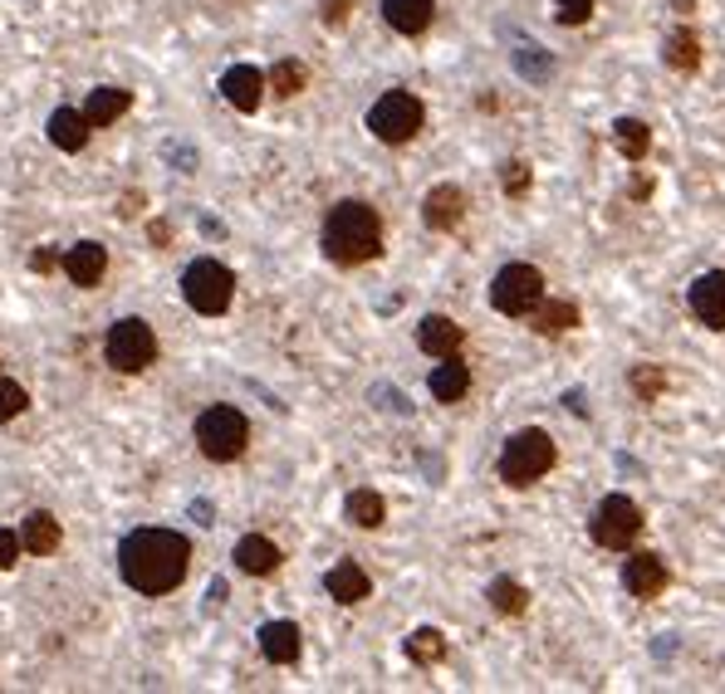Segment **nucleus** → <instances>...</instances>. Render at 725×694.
<instances>
[{"label": "nucleus", "instance_id": "1", "mask_svg": "<svg viewBox=\"0 0 725 694\" xmlns=\"http://www.w3.org/2000/svg\"><path fill=\"white\" fill-rule=\"evenodd\" d=\"M187 567H192V543L172 528H138V533H128L118 548V573L133 592H143V597H167V592H177Z\"/></svg>", "mask_w": 725, "mask_h": 694}, {"label": "nucleus", "instance_id": "2", "mask_svg": "<svg viewBox=\"0 0 725 694\" xmlns=\"http://www.w3.org/2000/svg\"><path fill=\"white\" fill-rule=\"evenodd\" d=\"M383 250V220L368 201H339L324 216V255L334 265H368Z\"/></svg>", "mask_w": 725, "mask_h": 694}, {"label": "nucleus", "instance_id": "3", "mask_svg": "<svg viewBox=\"0 0 725 694\" xmlns=\"http://www.w3.org/2000/svg\"><path fill=\"white\" fill-rule=\"evenodd\" d=\"M549 469H555V440H549V430H515L506 440V450H500V479H506L510 489H530L535 479H545Z\"/></svg>", "mask_w": 725, "mask_h": 694}, {"label": "nucleus", "instance_id": "4", "mask_svg": "<svg viewBox=\"0 0 725 694\" xmlns=\"http://www.w3.org/2000/svg\"><path fill=\"white\" fill-rule=\"evenodd\" d=\"M245 440H251V426H245V416L236 406H206V412L196 416V445H202L206 460H216V465L241 460Z\"/></svg>", "mask_w": 725, "mask_h": 694}, {"label": "nucleus", "instance_id": "5", "mask_svg": "<svg viewBox=\"0 0 725 694\" xmlns=\"http://www.w3.org/2000/svg\"><path fill=\"white\" fill-rule=\"evenodd\" d=\"M422 118H427L422 98L408 93V89H392L368 108V132H373L378 142H388V147H402V142H412L417 132H422Z\"/></svg>", "mask_w": 725, "mask_h": 694}, {"label": "nucleus", "instance_id": "6", "mask_svg": "<svg viewBox=\"0 0 725 694\" xmlns=\"http://www.w3.org/2000/svg\"><path fill=\"white\" fill-rule=\"evenodd\" d=\"M182 294H187V304L196 314L216 318L231 308V294H236V275H231L226 265H216V259H196L187 265V275H182Z\"/></svg>", "mask_w": 725, "mask_h": 694}, {"label": "nucleus", "instance_id": "7", "mask_svg": "<svg viewBox=\"0 0 725 694\" xmlns=\"http://www.w3.org/2000/svg\"><path fill=\"white\" fill-rule=\"evenodd\" d=\"M539 299H545V275L535 265H506L490 279V308L506 318H530Z\"/></svg>", "mask_w": 725, "mask_h": 694}, {"label": "nucleus", "instance_id": "8", "mask_svg": "<svg viewBox=\"0 0 725 694\" xmlns=\"http://www.w3.org/2000/svg\"><path fill=\"white\" fill-rule=\"evenodd\" d=\"M598 548L618 553V548H633L637 533H643V509L628 499V494H608L604 504L594 509V524H588Z\"/></svg>", "mask_w": 725, "mask_h": 694}, {"label": "nucleus", "instance_id": "9", "mask_svg": "<svg viewBox=\"0 0 725 694\" xmlns=\"http://www.w3.org/2000/svg\"><path fill=\"white\" fill-rule=\"evenodd\" d=\"M104 357H108V367H118V371H143V367H153V357H157V333L143 324V318H118L114 328H108V338H104Z\"/></svg>", "mask_w": 725, "mask_h": 694}, {"label": "nucleus", "instance_id": "10", "mask_svg": "<svg viewBox=\"0 0 725 694\" xmlns=\"http://www.w3.org/2000/svg\"><path fill=\"white\" fill-rule=\"evenodd\" d=\"M686 304H692L696 324L725 333V269H711V275L696 279L692 294H686Z\"/></svg>", "mask_w": 725, "mask_h": 694}, {"label": "nucleus", "instance_id": "11", "mask_svg": "<svg viewBox=\"0 0 725 694\" xmlns=\"http://www.w3.org/2000/svg\"><path fill=\"white\" fill-rule=\"evenodd\" d=\"M422 220L432 230H457L466 220V191H461V186H451V181L432 186V191H427V201H422Z\"/></svg>", "mask_w": 725, "mask_h": 694}, {"label": "nucleus", "instance_id": "12", "mask_svg": "<svg viewBox=\"0 0 725 694\" xmlns=\"http://www.w3.org/2000/svg\"><path fill=\"white\" fill-rule=\"evenodd\" d=\"M623 587L633 597H657V592H667V563L657 553H633L623 563Z\"/></svg>", "mask_w": 725, "mask_h": 694}, {"label": "nucleus", "instance_id": "13", "mask_svg": "<svg viewBox=\"0 0 725 694\" xmlns=\"http://www.w3.org/2000/svg\"><path fill=\"white\" fill-rule=\"evenodd\" d=\"M221 93H226L231 108H241V113H255L265 98V73L251 69V65H236L226 69V79H221Z\"/></svg>", "mask_w": 725, "mask_h": 694}, {"label": "nucleus", "instance_id": "14", "mask_svg": "<svg viewBox=\"0 0 725 694\" xmlns=\"http://www.w3.org/2000/svg\"><path fill=\"white\" fill-rule=\"evenodd\" d=\"M461 324L457 318H447V314H432V318H422V328H417V347H422L427 357H451V353H461Z\"/></svg>", "mask_w": 725, "mask_h": 694}, {"label": "nucleus", "instance_id": "15", "mask_svg": "<svg viewBox=\"0 0 725 694\" xmlns=\"http://www.w3.org/2000/svg\"><path fill=\"white\" fill-rule=\"evenodd\" d=\"M530 328L539 333V338H564L569 328H579V304H569V299H539L530 308Z\"/></svg>", "mask_w": 725, "mask_h": 694}, {"label": "nucleus", "instance_id": "16", "mask_svg": "<svg viewBox=\"0 0 725 694\" xmlns=\"http://www.w3.org/2000/svg\"><path fill=\"white\" fill-rule=\"evenodd\" d=\"M104 269H108V250H104V245L84 240V245H74V250H65V275L79 284V289H89V284L104 279Z\"/></svg>", "mask_w": 725, "mask_h": 694}, {"label": "nucleus", "instance_id": "17", "mask_svg": "<svg viewBox=\"0 0 725 694\" xmlns=\"http://www.w3.org/2000/svg\"><path fill=\"white\" fill-rule=\"evenodd\" d=\"M437 16V0H383V20L398 34H422Z\"/></svg>", "mask_w": 725, "mask_h": 694}, {"label": "nucleus", "instance_id": "18", "mask_svg": "<svg viewBox=\"0 0 725 694\" xmlns=\"http://www.w3.org/2000/svg\"><path fill=\"white\" fill-rule=\"evenodd\" d=\"M89 128L94 122L79 113V108H55L49 113V142L59 147V152H79L84 142H89Z\"/></svg>", "mask_w": 725, "mask_h": 694}, {"label": "nucleus", "instance_id": "19", "mask_svg": "<svg viewBox=\"0 0 725 694\" xmlns=\"http://www.w3.org/2000/svg\"><path fill=\"white\" fill-rule=\"evenodd\" d=\"M236 567L251 577H270L280 567V548L270 538H261V533H245V538L236 543Z\"/></svg>", "mask_w": 725, "mask_h": 694}, {"label": "nucleus", "instance_id": "20", "mask_svg": "<svg viewBox=\"0 0 725 694\" xmlns=\"http://www.w3.org/2000/svg\"><path fill=\"white\" fill-rule=\"evenodd\" d=\"M324 587H329V597L334 602L353 606V602H363L368 592H373V582H368V573L359 563H334L329 567V577H324Z\"/></svg>", "mask_w": 725, "mask_h": 694}, {"label": "nucleus", "instance_id": "21", "mask_svg": "<svg viewBox=\"0 0 725 694\" xmlns=\"http://www.w3.org/2000/svg\"><path fill=\"white\" fill-rule=\"evenodd\" d=\"M261 651H265V661H275V665H294L300 661V626L294 622L261 626Z\"/></svg>", "mask_w": 725, "mask_h": 694}, {"label": "nucleus", "instance_id": "22", "mask_svg": "<svg viewBox=\"0 0 725 694\" xmlns=\"http://www.w3.org/2000/svg\"><path fill=\"white\" fill-rule=\"evenodd\" d=\"M466 391H471V367L457 353L441 357V367H432V396L437 401H461Z\"/></svg>", "mask_w": 725, "mask_h": 694}, {"label": "nucleus", "instance_id": "23", "mask_svg": "<svg viewBox=\"0 0 725 694\" xmlns=\"http://www.w3.org/2000/svg\"><path fill=\"white\" fill-rule=\"evenodd\" d=\"M128 103H133L128 89H94L89 103H84V118H89L94 128H108V122H118L128 113Z\"/></svg>", "mask_w": 725, "mask_h": 694}, {"label": "nucleus", "instance_id": "24", "mask_svg": "<svg viewBox=\"0 0 725 694\" xmlns=\"http://www.w3.org/2000/svg\"><path fill=\"white\" fill-rule=\"evenodd\" d=\"M20 543H25L30 553H40V557L55 553V548H59V518L45 514V509H35V514L20 524Z\"/></svg>", "mask_w": 725, "mask_h": 694}, {"label": "nucleus", "instance_id": "25", "mask_svg": "<svg viewBox=\"0 0 725 694\" xmlns=\"http://www.w3.org/2000/svg\"><path fill=\"white\" fill-rule=\"evenodd\" d=\"M613 147H618L628 162H643L647 147H653V128H647V122H637V118H618V122H613Z\"/></svg>", "mask_w": 725, "mask_h": 694}, {"label": "nucleus", "instance_id": "26", "mask_svg": "<svg viewBox=\"0 0 725 694\" xmlns=\"http://www.w3.org/2000/svg\"><path fill=\"white\" fill-rule=\"evenodd\" d=\"M383 518H388L383 494H373V489H353V494H349V524H359V528H378Z\"/></svg>", "mask_w": 725, "mask_h": 694}, {"label": "nucleus", "instance_id": "27", "mask_svg": "<svg viewBox=\"0 0 725 694\" xmlns=\"http://www.w3.org/2000/svg\"><path fill=\"white\" fill-rule=\"evenodd\" d=\"M486 597H490V606H496L500 616H520L525 606H530V592H525L515 577H496V582H490Z\"/></svg>", "mask_w": 725, "mask_h": 694}, {"label": "nucleus", "instance_id": "28", "mask_svg": "<svg viewBox=\"0 0 725 694\" xmlns=\"http://www.w3.org/2000/svg\"><path fill=\"white\" fill-rule=\"evenodd\" d=\"M667 65L682 69V73H696V69H702V44H696L692 30H677V34L667 40Z\"/></svg>", "mask_w": 725, "mask_h": 694}, {"label": "nucleus", "instance_id": "29", "mask_svg": "<svg viewBox=\"0 0 725 694\" xmlns=\"http://www.w3.org/2000/svg\"><path fill=\"white\" fill-rule=\"evenodd\" d=\"M408 655L417 665H437L441 655H447V636H441L437 626H422V631H412L408 636Z\"/></svg>", "mask_w": 725, "mask_h": 694}, {"label": "nucleus", "instance_id": "30", "mask_svg": "<svg viewBox=\"0 0 725 694\" xmlns=\"http://www.w3.org/2000/svg\"><path fill=\"white\" fill-rule=\"evenodd\" d=\"M304 79H310V73H304V65H294V59H280V65L270 69V89L280 98H294L304 89Z\"/></svg>", "mask_w": 725, "mask_h": 694}, {"label": "nucleus", "instance_id": "31", "mask_svg": "<svg viewBox=\"0 0 725 694\" xmlns=\"http://www.w3.org/2000/svg\"><path fill=\"white\" fill-rule=\"evenodd\" d=\"M25 406H30V396H25V387L20 381H10V377H0V426L6 420H16Z\"/></svg>", "mask_w": 725, "mask_h": 694}, {"label": "nucleus", "instance_id": "32", "mask_svg": "<svg viewBox=\"0 0 725 694\" xmlns=\"http://www.w3.org/2000/svg\"><path fill=\"white\" fill-rule=\"evenodd\" d=\"M662 387H667V377H662V367H653V363L633 367V391H637V396H662Z\"/></svg>", "mask_w": 725, "mask_h": 694}, {"label": "nucleus", "instance_id": "33", "mask_svg": "<svg viewBox=\"0 0 725 694\" xmlns=\"http://www.w3.org/2000/svg\"><path fill=\"white\" fill-rule=\"evenodd\" d=\"M559 20L564 24H588V16H594V0H555Z\"/></svg>", "mask_w": 725, "mask_h": 694}, {"label": "nucleus", "instance_id": "34", "mask_svg": "<svg viewBox=\"0 0 725 694\" xmlns=\"http://www.w3.org/2000/svg\"><path fill=\"white\" fill-rule=\"evenodd\" d=\"M20 533H10V528H0V567H16V557H20Z\"/></svg>", "mask_w": 725, "mask_h": 694}, {"label": "nucleus", "instance_id": "35", "mask_svg": "<svg viewBox=\"0 0 725 694\" xmlns=\"http://www.w3.org/2000/svg\"><path fill=\"white\" fill-rule=\"evenodd\" d=\"M525 186H530V167H525V162H510V167H506V191H510V196H525Z\"/></svg>", "mask_w": 725, "mask_h": 694}, {"label": "nucleus", "instance_id": "36", "mask_svg": "<svg viewBox=\"0 0 725 694\" xmlns=\"http://www.w3.org/2000/svg\"><path fill=\"white\" fill-rule=\"evenodd\" d=\"M349 10H353V0H324V20L329 24H343L349 20Z\"/></svg>", "mask_w": 725, "mask_h": 694}, {"label": "nucleus", "instance_id": "37", "mask_svg": "<svg viewBox=\"0 0 725 694\" xmlns=\"http://www.w3.org/2000/svg\"><path fill=\"white\" fill-rule=\"evenodd\" d=\"M30 265H35V275H49V269H55V265H65V259H55L49 250H40V255L30 259Z\"/></svg>", "mask_w": 725, "mask_h": 694}]
</instances>
